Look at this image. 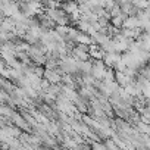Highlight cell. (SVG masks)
<instances>
[{
    "label": "cell",
    "instance_id": "1",
    "mask_svg": "<svg viewBox=\"0 0 150 150\" xmlns=\"http://www.w3.org/2000/svg\"><path fill=\"white\" fill-rule=\"evenodd\" d=\"M106 71H108V66L105 65V62H103L102 59H94V60H93L91 75H93L96 80H103L105 75H106Z\"/></svg>",
    "mask_w": 150,
    "mask_h": 150
},
{
    "label": "cell",
    "instance_id": "2",
    "mask_svg": "<svg viewBox=\"0 0 150 150\" xmlns=\"http://www.w3.org/2000/svg\"><path fill=\"white\" fill-rule=\"evenodd\" d=\"M63 72H59V69H46L44 71V80H47L50 84H59L62 81Z\"/></svg>",
    "mask_w": 150,
    "mask_h": 150
},
{
    "label": "cell",
    "instance_id": "3",
    "mask_svg": "<svg viewBox=\"0 0 150 150\" xmlns=\"http://www.w3.org/2000/svg\"><path fill=\"white\" fill-rule=\"evenodd\" d=\"M121 59H122V53H118V52H113V53H105V56H103V62H105V65H106L108 68H112V69H113V66H115Z\"/></svg>",
    "mask_w": 150,
    "mask_h": 150
},
{
    "label": "cell",
    "instance_id": "4",
    "mask_svg": "<svg viewBox=\"0 0 150 150\" xmlns=\"http://www.w3.org/2000/svg\"><path fill=\"white\" fill-rule=\"evenodd\" d=\"M60 8L68 15H74V13L80 12V5L75 2V0H68V2H65V3H60Z\"/></svg>",
    "mask_w": 150,
    "mask_h": 150
},
{
    "label": "cell",
    "instance_id": "5",
    "mask_svg": "<svg viewBox=\"0 0 150 150\" xmlns=\"http://www.w3.org/2000/svg\"><path fill=\"white\" fill-rule=\"evenodd\" d=\"M124 28H129V30H135V28H141V21L138 16H127L125 22H124Z\"/></svg>",
    "mask_w": 150,
    "mask_h": 150
},
{
    "label": "cell",
    "instance_id": "6",
    "mask_svg": "<svg viewBox=\"0 0 150 150\" xmlns=\"http://www.w3.org/2000/svg\"><path fill=\"white\" fill-rule=\"evenodd\" d=\"M112 40V37L109 35V34H105V33H97V34H94L93 35V41H94V44H97V46H105L108 41H110Z\"/></svg>",
    "mask_w": 150,
    "mask_h": 150
},
{
    "label": "cell",
    "instance_id": "7",
    "mask_svg": "<svg viewBox=\"0 0 150 150\" xmlns=\"http://www.w3.org/2000/svg\"><path fill=\"white\" fill-rule=\"evenodd\" d=\"M143 96H146L147 99H150V80H147L144 83V87H143Z\"/></svg>",
    "mask_w": 150,
    "mask_h": 150
},
{
    "label": "cell",
    "instance_id": "8",
    "mask_svg": "<svg viewBox=\"0 0 150 150\" xmlns=\"http://www.w3.org/2000/svg\"><path fill=\"white\" fill-rule=\"evenodd\" d=\"M75 2H77L78 5H84V3H87L88 0H75Z\"/></svg>",
    "mask_w": 150,
    "mask_h": 150
}]
</instances>
